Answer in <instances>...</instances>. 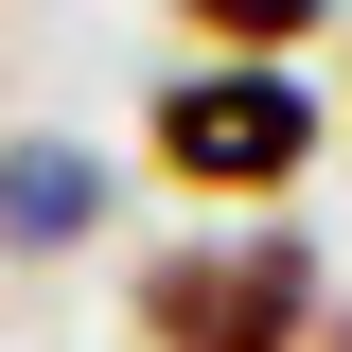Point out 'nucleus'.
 <instances>
[{
    "label": "nucleus",
    "instance_id": "20e7f679",
    "mask_svg": "<svg viewBox=\"0 0 352 352\" xmlns=\"http://www.w3.org/2000/svg\"><path fill=\"white\" fill-rule=\"evenodd\" d=\"M194 36H212V71H300V36H335V0H176Z\"/></svg>",
    "mask_w": 352,
    "mask_h": 352
},
{
    "label": "nucleus",
    "instance_id": "f257e3e1",
    "mask_svg": "<svg viewBox=\"0 0 352 352\" xmlns=\"http://www.w3.org/2000/svg\"><path fill=\"white\" fill-rule=\"evenodd\" d=\"M124 317H141V352H317L335 282H317V247L282 212H247V229H176L124 282Z\"/></svg>",
    "mask_w": 352,
    "mask_h": 352
},
{
    "label": "nucleus",
    "instance_id": "7ed1b4c3",
    "mask_svg": "<svg viewBox=\"0 0 352 352\" xmlns=\"http://www.w3.org/2000/svg\"><path fill=\"white\" fill-rule=\"evenodd\" d=\"M106 212H124L106 141H71V124H18V141H0V264H71Z\"/></svg>",
    "mask_w": 352,
    "mask_h": 352
},
{
    "label": "nucleus",
    "instance_id": "39448f33",
    "mask_svg": "<svg viewBox=\"0 0 352 352\" xmlns=\"http://www.w3.org/2000/svg\"><path fill=\"white\" fill-rule=\"evenodd\" d=\"M317 352H352V317H317Z\"/></svg>",
    "mask_w": 352,
    "mask_h": 352
},
{
    "label": "nucleus",
    "instance_id": "f03ea898",
    "mask_svg": "<svg viewBox=\"0 0 352 352\" xmlns=\"http://www.w3.org/2000/svg\"><path fill=\"white\" fill-rule=\"evenodd\" d=\"M141 176H176V194L229 212V229L282 212V194L317 176V88L300 71H212V53H194V71L141 106Z\"/></svg>",
    "mask_w": 352,
    "mask_h": 352
}]
</instances>
